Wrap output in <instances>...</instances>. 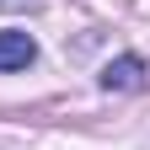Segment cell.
I'll list each match as a JSON object with an SVG mask.
<instances>
[{"label": "cell", "mask_w": 150, "mask_h": 150, "mask_svg": "<svg viewBox=\"0 0 150 150\" xmlns=\"http://www.w3.org/2000/svg\"><path fill=\"white\" fill-rule=\"evenodd\" d=\"M38 59V43H32V32H16L6 27L0 32V75H11V70H27Z\"/></svg>", "instance_id": "cell-1"}, {"label": "cell", "mask_w": 150, "mask_h": 150, "mask_svg": "<svg viewBox=\"0 0 150 150\" xmlns=\"http://www.w3.org/2000/svg\"><path fill=\"white\" fill-rule=\"evenodd\" d=\"M102 86H107V91H139V86H145V59H139V54L112 59V64L102 70Z\"/></svg>", "instance_id": "cell-2"}]
</instances>
